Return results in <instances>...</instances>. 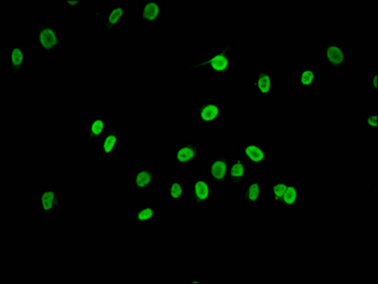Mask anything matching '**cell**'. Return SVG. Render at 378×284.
<instances>
[{
  "label": "cell",
  "instance_id": "22",
  "mask_svg": "<svg viewBox=\"0 0 378 284\" xmlns=\"http://www.w3.org/2000/svg\"><path fill=\"white\" fill-rule=\"evenodd\" d=\"M165 193L167 204L179 206L183 204L186 196L185 182L183 180H172L165 184Z\"/></svg>",
  "mask_w": 378,
  "mask_h": 284
},
{
  "label": "cell",
  "instance_id": "15",
  "mask_svg": "<svg viewBox=\"0 0 378 284\" xmlns=\"http://www.w3.org/2000/svg\"><path fill=\"white\" fill-rule=\"evenodd\" d=\"M241 159L251 167H264L269 162L266 145L261 143H243L238 146Z\"/></svg>",
  "mask_w": 378,
  "mask_h": 284
},
{
  "label": "cell",
  "instance_id": "26",
  "mask_svg": "<svg viewBox=\"0 0 378 284\" xmlns=\"http://www.w3.org/2000/svg\"><path fill=\"white\" fill-rule=\"evenodd\" d=\"M370 194H372L374 197H377V185H374L372 187V189H370Z\"/></svg>",
  "mask_w": 378,
  "mask_h": 284
},
{
  "label": "cell",
  "instance_id": "23",
  "mask_svg": "<svg viewBox=\"0 0 378 284\" xmlns=\"http://www.w3.org/2000/svg\"><path fill=\"white\" fill-rule=\"evenodd\" d=\"M364 125L365 128L370 129L372 131H377V113H372V114H367L364 116Z\"/></svg>",
  "mask_w": 378,
  "mask_h": 284
},
{
  "label": "cell",
  "instance_id": "7",
  "mask_svg": "<svg viewBox=\"0 0 378 284\" xmlns=\"http://www.w3.org/2000/svg\"><path fill=\"white\" fill-rule=\"evenodd\" d=\"M213 202V183L206 175L194 178L190 182V204L195 207H204L211 206Z\"/></svg>",
  "mask_w": 378,
  "mask_h": 284
},
{
  "label": "cell",
  "instance_id": "3",
  "mask_svg": "<svg viewBox=\"0 0 378 284\" xmlns=\"http://www.w3.org/2000/svg\"><path fill=\"white\" fill-rule=\"evenodd\" d=\"M91 13L93 17L101 21L106 36L122 30L130 17V9L127 4L112 6L107 8L106 10L101 8H93Z\"/></svg>",
  "mask_w": 378,
  "mask_h": 284
},
{
  "label": "cell",
  "instance_id": "12",
  "mask_svg": "<svg viewBox=\"0 0 378 284\" xmlns=\"http://www.w3.org/2000/svg\"><path fill=\"white\" fill-rule=\"evenodd\" d=\"M159 176L153 166H141L131 173L128 187L131 191L144 193V191L151 189L156 184Z\"/></svg>",
  "mask_w": 378,
  "mask_h": 284
},
{
  "label": "cell",
  "instance_id": "19",
  "mask_svg": "<svg viewBox=\"0 0 378 284\" xmlns=\"http://www.w3.org/2000/svg\"><path fill=\"white\" fill-rule=\"evenodd\" d=\"M162 8L161 0H144L137 10L138 23H159L162 18Z\"/></svg>",
  "mask_w": 378,
  "mask_h": 284
},
{
  "label": "cell",
  "instance_id": "8",
  "mask_svg": "<svg viewBox=\"0 0 378 284\" xmlns=\"http://www.w3.org/2000/svg\"><path fill=\"white\" fill-rule=\"evenodd\" d=\"M230 159L227 152H220L206 160V175L214 185L224 186L227 183Z\"/></svg>",
  "mask_w": 378,
  "mask_h": 284
},
{
  "label": "cell",
  "instance_id": "20",
  "mask_svg": "<svg viewBox=\"0 0 378 284\" xmlns=\"http://www.w3.org/2000/svg\"><path fill=\"white\" fill-rule=\"evenodd\" d=\"M243 204L246 206L262 205L267 196L266 183L262 181H251L243 186Z\"/></svg>",
  "mask_w": 378,
  "mask_h": 284
},
{
  "label": "cell",
  "instance_id": "4",
  "mask_svg": "<svg viewBox=\"0 0 378 284\" xmlns=\"http://www.w3.org/2000/svg\"><path fill=\"white\" fill-rule=\"evenodd\" d=\"M320 56L326 64L328 70L333 71L335 74L350 67V47L346 45L324 44Z\"/></svg>",
  "mask_w": 378,
  "mask_h": 284
},
{
  "label": "cell",
  "instance_id": "10",
  "mask_svg": "<svg viewBox=\"0 0 378 284\" xmlns=\"http://www.w3.org/2000/svg\"><path fill=\"white\" fill-rule=\"evenodd\" d=\"M107 116L106 114H94L86 118L83 123L84 139L86 147L96 145L107 130Z\"/></svg>",
  "mask_w": 378,
  "mask_h": 284
},
{
  "label": "cell",
  "instance_id": "18",
  "mask_svg": "<svg viewBox=\"0 0 378 284\" xmlns=\"http://www.w3.org/2000/svg\"><path fill=\"white\" fill-rule=\"evenodd\" d=\"M251 178L250 168L240 159H231L228 171V189H238L245 185Z\"/></svg>",
  "mask_w": 378,
  "mask_h": 284
},
{
  "label": "cell",
  "instance_id": "11",
  "mask_svg": "<svg viewBox=\"0 0 378 284\" xmlns=\"http://www.w3.org/2000/svg\"><path fill=\"white\" fill-rule=\"evenodd\" d=\"M251 90L259 98L273 99L275 93V74L273 68H262L251 77Z\"/></svg>",
  "mask_w": 378,
  "mask_h": 284
},
{
  "label": "cell",
  "instance_id": "16",
  "mask_svg": "<svg viewBox=\"0 0 378 284\" xmlns=\"http://www.w3.org/2000/svg\"><path fill=\"white\" fill-rule=\"evenodd\" d=\"M8 74L12 79H17L23 74L26 64L29 61V54L22 45H10L7 49Z\"/></svg>",
  "mask_w": 378,
  "mask_h": 284
},
{
  "label": "cell",
  "instance_id": "6",
  "mask_svg": "<svg viewBox=\"0 0 378 284\" xmlns=\"http://www.w3.org/2000/svg\"><path fill=\"white\" fill-rule=\"evenodd\" d=\"M123 149L122 123L116 122L112 128L107 129L100 141L98 157L100 159H112Z\"/></svg>",
  "mask_w": 378,
  "mask_h": 284
},
{
  "label": "cell",
  "instance_id": "13",
  "mask_svg": "<svg viewBox=\"0 0 378 284\" xmlns=\"http://www.w3.org/2000/svg\"><path fill=\"white\" fill-rule=\"evenodd\" d=\"M62 207L61 189L45 188L38 191V212L39 214L54 215L61 212Z\"/></svg>",
  "mask_w": 378,
  "mask_h": 284
},
{
  "label": "cell",
  "instance_id": "1",
  "mask_svg": "<svg viewBox=\"0 0 378 284\" xmlns=\"http://www.w3.org/2000/svg\"><path fill=\"white\" fill-rule=\"evenodd\" d=\"M236 68V41L234 38L227 39L219 51L207 54L202 61L186 63V70H207L212 74L227 79L231 71Z\"/></svg>",
  "mask_w": 378,
  "mask_h": 284
},
{
  "label": "cell",
  "instance_id": "21",
  "mask_svg": "<svg viewBox=\"0 0 378 284\" xmlns=\"http://www.w3.org/2000/svg\"><path fill=\"white\" fill-rule=\"evenodd\" d=\"M320 83V73L317 68L303 67L296 70V85L298 91H311Z\"/></svg>",
  "mask_w": 378,
  "mask_h": 284
},
{
  "label": "cell",
  "instance_id": "5",
  "mask_svg": "<svg viewBox=\"0 0 378 284\" xmlns=\"http://www.w3.org/2000/svg\"><path fill=\"white\" fill-rule=\"evenodd\" d=\"M195 115L199 125L212 129L222 117V104L219 99H199L195 105Z\"/></svg>",
  "mask_w": 378,
  "mask_h": 284
},
{
  "label": "cell",
  "instance_id": "2",
  "mask_svg": "<svg viewBox=\"0 0 378 284\" xmlns=\"http://www.w3.org/2000/svg\"><path fill=\"white\" fill-rule=\"evenodd\" d=\"M36 47L39 54L60 52L69 42V38L60 33L54 24L47 22L40 15H36Z\"/></svg>",
  "mask_w": 378,
  "mask_h": 284
},
{
  "label": "cell",
  "instance_id": "17",
  "mask_svg": "<svg viewBox=\"0 0 378 284\" xmlns=\"http://www.w3.org/2000/svg\"><path fill=\"white\" fill-rule=\"evenodd\" d=\"M161 216V207L158 205L144 203L138 205L130 212V218L136 227H152Z\"/></svg>",
  "mask_w": 378,
  "mask_h": 284
},
{
  "label": "cell",
  "instance_id": "24",
  "mask_svg": "<svg viewBox=\"0 0 378 284\" xmlns=\"http://www.w3.org/2000/svg\"><path fill=\"white\" fill-rule=\"evenodd\" d=\"M368 86L371 88L372 93H378V74L377 68H375L372 71L371 75L369 76Z\"/></svg>",
  "mask_w": 378,
  "mask_h": 284
},
{
  "label": "cell",
  "instance_id": "25",
  "mask_svg": "<svg viewBox=\"0 0 378 284\" xmlns=\"http://www.w3.org/2000/svg\"><path fill=\"white\" fill-rule=\"evenodd\" d=\"M85 5V2L82 0H63L61 1V7L63 8H82Z\"/></svg>",
  "mask_w": 378,
  "mask_h": 284
},
{
  "label": "cell",
  "instance_id": "14",
  "mask_svg": "<svg viewBox=\"0 0 378 284\" xmlns=\"http://www.w3.org/2000/svg\"><path fill=\"white\" fill-rule=\"evenodd\" d=\"M304 204V191L296 183H287L277 205L282 212H296Z\"/></svg>",
  "mask_w": 378,
  "mask_h": 284
},
{
  "label": "cell",
  "instance_id": "27",
  "mask_svg": "<svg viewBox=\"0 0 378 284\" xmlns=\"http://www.w3.org/2000/svg\"><path fill=\"white\" fill-rule=\"evenodd\" d=\"M196 277L195 276H192V277H191V280H189L188 283H206V281H199V280H196Z\"/></svg>",
  "mask_w": 378,
  "mask_h": 284
},
{
  "label": "cell",
  "instance_id": "9",
  "mask_svg": "<svg viewBox=\"0 0 378 284\" xmlns=\"http://www.w3.org/2000/svg\"><path fill=\"white\" fill-rule=\"evenodd\" d=\"M202 146L190 139L176 144L173 151V162L176 167H196L198 165Z\"/></svg>",
  "mask_w": 378,
  "mask_h": 284
}]
</instances>
